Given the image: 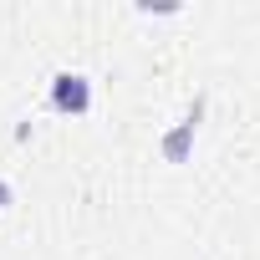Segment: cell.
Segmentation results:
<instances>
[{"label": "cell", "instance_id": "6da1fadb", "mask_svg": "<svg viewBox=\"0 0 260 260\" xmlns=\"http://www.w3.org/2000/svg\"><path fill=\"white\" fill-rule=\"evenodd\" d=\"M199 117H204V97H194L189 102V112L169 127V133L158 138V153H164V164H189V153H194V138H199Z\"/></svg>", "mask_w": 260, "mask_h": 260}, {"label": "cell", "instance_id": "7a4b0ae2", "mask_svg": "<svg viewBox=\"0 0 260 260\" xmlns=\"http://www.w3.org/2000/svg\"><path fill=\"white\" fill-rule=\"evenodd\" d=\"M51 112H61V117L92 112V77H82V72H56V77H51Z\"/></svg>", "mask_w": 260, "mask_h": 260}, {"label": "cell", "instance_id": "3957f363", "mask_svg": "<svg viewBox=\"0 0 260 260\" xmlns=\"http://www.w3.org/2000/svg\"><path fill=\"white\" fill-rule=\"evenodd\" d=\"M11 204H16V189H11L6 179H0V209H11Z\"/></svg>", "mask_w": 260, "mask_h": 260}]
</instances>
